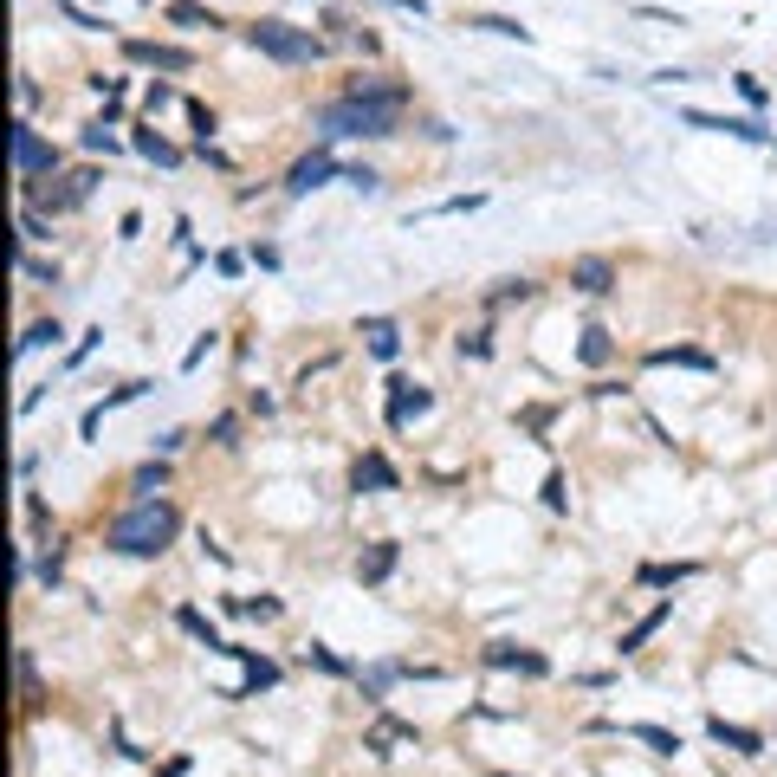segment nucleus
Segmentation results:
<instances>
[{
	"label": "nucleus",
	"mask_w": 777,
	"mask_h": 777,
	"mask_svg": "<svg viewBox=\"0 0 777 777\" xmlns=\"http://www.w3.org/2000/svg\"><path fill=\"white\" fill-rule=\"evenodd\" d=\"M136 149H143V156H149V162H175V149H169V143H162V136H156V130H136Z\"/></svg>",
	"instance_id": "nucleus-18"
},
{
	"label": "nucleus",
	"mask_w": 777,
	"mask_h": 777,
	"mask_svg": "<svg viewBox=\"0 0 777 777\" xmlns=\"http://www.w3.org/2000/svg\"><path fill=\"white\" fill-rule=\"evenodd\" d=\"M130 59H149V65H162V72H188V52H175V46H130Z\"/></svg>",
	"instance_id": "nucleus-11"
},
{
	"label": "nucleus",
	"mask_w": 777,
	"mask_h": 777,
	"mask_svg": "<svg viewBox=\"0 0 777 777\" xmlns=\"http://www.w3.org/2000/svg\"><path fill=\"white\" fill-rule=\"evenodd\" d=\"M389 745H415V726H395V719H389V726L370 732V752H389Z\"/></svg>",
	"instance_id": "nucleus-15"
},
{
	"label": "nucleus",
	"mask_w": 777,
	"mask_h": 777,
	"mask_svg": "<svg viewBox=\"0 0 777 777\" xmlns=\"http://www.w3.org/2000/svg\"><path fill=\"white\" fill-rule=\"evenodd\" d=\"M169 20H175V26H221L208 7H195V0H175V7H169Z\"/></svg>",
	"instance_id": "nucleus-16"
},
{
	"label": "nucleus",
	"mask_w": 777,
	"mask_h": 777,
	"mask_svg": "<svg viewBox=\"0 0 777 777\" xmlns=\"http://www.w3.org/2000/svg\"><path fill=\"white\" fill-rule=\"evenodd\" d=\"M661 622H667V609H654V616H642V622H635L629 635H622V654H635V648H642V642H648L654 629H661Z\"/></svg>",
	"instance_id": "nucleus-17"
},
{
	"label": "nucleus",
	"mask_w": 777,
	"mask_h": 777,
	"mask_svg": "<svg viewBox=\"0 0 777 777\" xmlns=\"http://www.w3.org/2000/svg\"><path fill=\"white\" fill-rule=\"evenodd\" d=\"M687 124L693 130H726V136H745V143H771L777 130L765 124H752V117H713V111H687Z\"/></svg>",
	"instance_id": "nucleus-6"
},
{
	"label": "nucleus",
	"mask_w": 777,
	"mask_h": 777,
	"mask_svg": "<svg viewBox=\"0 0 777 777\" xmlns=\"http://www.w3.org/2000/svg\"><path fill=\"white\" fill-rule=\"evenodd\" d=\"M570 279L583 285V292H609V285H616V266H609V259H577V266H570Z\"/></svg>",
	"instance_id": "nucleus-9"
},
{
	"label": "nucleus",
	"mask_w": 777,
	"mask_h": 777,
	"mask_svg": "<svg viewBox=\"0 0 777 777\" xmlns=\"http://www.w3.org/2000/svg\"><path fill=\"white\" fill-rule=\"evenodd\" d=\"M389 389H395L389 395V421H395V428H402L408 415H428V408H434V395L421 389V383H389Z\"/></svg>",
	"instance_id": "nucleus-7"
},
{
	"label": "nucleus",
	"mask_w": 777,
	"mask_h": 777,
	"mask_svg": "<svg viewBox=\"0 0 777 777\" xmlns=\"http://www.w3.org/2000/svg\"><path fill=\"white\" fill-rule=\"evenodd\" d=\"M680 577H693V564H648L642 570V583H680Z\"/></svg>",
	"instance_id": "nucleus-21"
},
{
	"label": "nucleus",
	"mask_w": 777,
	"mask_h": 777,
	"mask_svg": "<svg viewBox=\"0 0 777 777\" xmlns=\"http://www.w3.org/2000/svg\"><path fill=\"white\" fill-rule=\"evenodd\" d=\"M175 531H182V512L169 506V499H136V506L111 525V551L124 557H156L175 544Z\"/></svg>",
	"instance_id": "nucleus-1"
},
{
	"label": "nucleus",
	"mask_w": 777,
	"mask_h": 777,
	"mask_svg": "<svg viewBox=\"0 0 777 777\" xmlns=\"http://www.w3.org/2000/svg\"><path fill=\"white\" fill-rule=\"evenodd\" d=\"M473 26H486V33H506V39H531V33H525V26H518V20H506V13H480V20H473Z\"/></svg>",
	"instance_id": "nucleus-19"
},
{
	"label": "nucleus",
	"mask_w": 777,
	"mask_h": 777,
	"mask_svg": "<svg viewBox=\"0 0 777 777\" xmlns=\"http://www.w3.org/2000/svg\"><path fill=\"white\" fill-rule=\"evenodd\" d=\"M713 739H719V745H732V752H758V732L726 726V719H713Z\"/></svg>",
	"instance_id": "nucleus-14"
},
{
	"label": "nucleus",
	"mask_w": 777,
	"mask_h": 777,
	"mask_svg": "<svg viewBox=\"0 0 777 777\" xmlns=\"http://www.w3.org/2000/svg\"><path fill=\"white\" fill-rule=\"evenodd\" d=\"M52 162H59V149L52 143H39V130H13V169L20 175H39V169H52Z\"/></svg>",
	"instance_id": "nucleus-5"
},
{
	"label": "nucleus",
	"mask_w": 777,
	"mask_h": 777,
	"mask_svg": "<svg viewBox=\"0 0 777 777\" xmlns=\"http://www.w3.org/2000/svg\"><path fill=\"white\" fill-rule=\"evenodd\" d=\"M363 486H370V493H395V486H402V473H395L383 454H363V460H357V493H363Z\"/></svg>",
	"instance_id": "nucleus-8"
},
{
	"label": "nucleus",
	"mask_w": 777,
	"mask_h": 777,
	"mask_svg": "<svg viewBox=\"0 0 777 777\" xmlns=\"http://www.w3.org/2000/svg\"><path fill=\"white\" fill-rule=\"evenodd\" d=\"M486 661H493V667H525V674H544V654H518V648H506V642L486 648Z\"/></svg>",
	"instance_id": "nucleus-12"
},
{
	"label": "nucleus",
	"mask_w": 777,
	"mask_h": 777,
	"mask_svg": "<svg viewBox=\"0 0 777 777\" xmlns=\"http://www.w3.org/2000/svg\"><path fill=\"white\" fill-rule=\"evenodd\" d=\"M363 337H370V357H395V350H402V337H395V324H389V318H376Z\"/></svg>",
	"instance_id": "nucleus-13"
},
{
	"label": "nucleus",
	"mask_w": 777,
	"mask_h": 777,
	"mask_svg": "<svg viewBox=\"0 0 777 777\" xmlns=\"http://www.w3.org/2000/svg\"><path fill=\"white\" fill-rule=\"evenodd\" d=\"M583 363H609V331H583Z\"/></svg>",
	"instance_id": "nucleus-22"
},
{
	"label": "nucleus",
	"mask_w": 777,
	"mask_h": 777,
	"mask_svg": "<svg viewBox=\"0 0 777 777\" xmlns=\"http://www.w3.org/2000/svg\"><path fill=\"white\" fill-rule=\"evenodd\" d=\"M395 117H402V104H370V98H337L318 111V136L324 143H337V136H395Z\"/></svg>",
	"instance_id": "nucleus-2"
},
{
	"label": "nucleus",
	"mask_w": 777,
	"mask_h": 777,
	"mask_svg": "<svg viewBox=\"0 0 777 777\" xmlns=\"http://www.w3.org/2000/svg\"><path fill=\"white\" fill-rule=\"evenodd\" d=\"M389 570H395V544H389V538H383V544H370V551L357 557V577H363V583H383Z\"/></svg>",
	"instance_id": "nucleus-10"
},
{
	"label": "nucleus",
	"mask_w": 777,
	"mask_h": 777,
	"mask_svg": "<svg viewBox=\"0 0 777 777\" xmlns=\"http://www.w3.org/2000/svg\"><path fill=\"white\" fill-rule=\"evenodd\" d=\"M39 344H59V324H33V331L20 337V350H39Z\"/></svg>",
	"instance_id": "nucleus-23"
},
{
	"label": "nucleus",
	"mask_w": 777,
	"mask_h": 777,
	"mask_svg": "<svg viewBox=\"0 0 777 777\" xmlns=\"http://www.w3.org/2000/svg\"><path fill=\"white\" fill-rule=\"evenodd\" d=\"M331 175H344V182H350V169H344V162H337V156H324V149H318V156H305L292 175H285V188H292V195H311V188H324Z\"/></svg>",
	"instance_id": "nucleus-4"
},
{
	"label": "nucleus",
	"mask_w": 777,
	"mask_h": 777,
	"mask_svg": "<svg viewBox=\"0 0 777 777\" xmlns=\"http://www.w3.org/2000/svg\"><path fill=\"white\" fill-rule=\"evenodd\" d=\"M629 732L642 745H654V752H680V739H674V732H661V726H629Z\"/></svg>",
	"instance_id": "nucleus-20"
},
{
	"label": "nucleus",
	"mask_w": 777,
	"mask_h": 777,
	"mask_svg": "<svg viewBox=\"0 0 777 777\" xmlns=\"http://www.w3.org/2000/svg\"><path fill=\"white\" fill-rule=\"evenodd\" d=\"M247 39L266 59H279V65H311L324 52V39L318 33H305V26H285V20H259V26H247Z\"/></svg>",
	"instance_id": "nucleus-3"
}]
</instances>
